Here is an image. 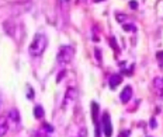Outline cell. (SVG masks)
<instances>
[{
    "instance_id": "6da1fadb",
    "label": "cell",
    "mask_w": 163,
    "mask_h": 137,
    "mask_svg": "<svg viewBox=\"0 0 163 137\" xmlns=\"http://www.w3.org/2000/svg\"><path fill=\"white\" fill-rule=\"evenodd\" d=\"M48 45V39L44 34H37L34 36L33 42H31L30 48H28V52L33 56H41L44 53V50L47 49Z\"/></svg>"
},
{
    "instance_id": "7a4b0ae2",
    "label": "cell",
    "mask_w": 163,
    "mask_h": 137,
    "mask_svg": "<svg viewBox=\"0 0 163 137\" xmlns=\"http://www.w3.org/2000/svg\"><path fill=\"white\" fill-rule=\"evenodd\" d=\"M73 55H75V49L72 46H62L59 53H58V63L62 66L68 65L73 59Z\"/></svg>"
},
{
    "instance_id": "3957f363",
    "label": "cell",
    "mask_w": 163,
    "mask_h": 137,
    "mask_svg": "<svg viewBox=\"0 0 163 137\" xmlns=\"http://www.w3.org/2000/svg\"><path fill=\"white\" fill-rule=\"evenodd\" d=\"M76 98H77V90L76 88H73V87L68 88L66 94H65V99H63V108H68L69 105H72Z\"/></svg>"
},
{
    "instance_id": "277c9868",
    "label": "cell",
    "mask_w": 163,
    "mask_h": 137,
    "mask_svg": "<svg viewBox=\"0 0 163 137\" xmlns=\"http://www.w3.org/2000/svg\"><path fill=\"white\" fill-rule=\"evenodd\" d=\"M103 131L106 137H111L113 136V124H111V119L108 113L103 115Z\"/></svg>"
},
{
    "instance_id": "5b68a950",
    "label": "cell",
    "mask_w": 163,
    "mask_h": 137,
    "mask_svg": "<svg viewBox=\"0 0 163 137\" xmlns=\"http://www.w3.org/2000/svg\"><path fill=\"white\" fill-rule=\"evenodd\" d=\"M131 97H132V88L130 87V85H126L125 88H124L122 91H121L120 94V99L121 102H124V104H126V102L131 99Z\"/></svg>"
},
{
    "instance_id": "8992f818",
    "label": "cell",
    "mask_w": 163,
    "mask_h": 137,
    "mask_svg": "<svg viewBox=\"0 0 163 137\" xmlns=\"http://www.w3.org/2000/svg\"><path fill=\"white\" fill-rule=\"evenodd\" d=\"M9 130V120L6 116H0V137H4Z\"/></svg>"
},
{
    "instance_id": "52a82bcc",
    "label": "cell",
    "mask_w": 163,
    "mask_h": 137,
    "mask_svg": "<svg viewBox=\"0 0 163 137\" xmlns=\"http://www.w3.org/2000/svg\"><path fill=\"white\" fill-rule=\"evenodd\" d=\"M121 81H122V77H121V74H113L110 77V80H108V83H110V88H111V90L117 88L118 85L121 84Z\"/></svg>"
},
{
    "instance_id": "ba28073f",
    "label": "cell",
    "mask_w": 163,
    "mask_h": 137,
    "mask_svg": "<svg viewBox=\"0 0 163 137\" xmlns=\"http://www.w3.org/2000/svg\"><path fill=\"white\" fill-rule=\"evenodd\" d=\"M153 87L159 92V95H163V77H156L153 80Z\"/></svg>"
},
{
    "instance_id": "9c48e42d",
    "label": "cell",
    "mask_w": 163,
    "mask_h": 137,
    "mask_svg": "<svg viewBox=\"0 0 163 137\" xmlns=\"http://www.w3.org/2000/svg\"><path fill=\"white\" fill-rule=\"evenodd\" d=\"M97 116H99V104L97 102H91V119L97 124Z\"/></svg>"
},
{
    "instance_id": "30bf717a",
    "label": "cell",
    "mask_w": 163,
    "mask_h": 137,
    "mask_svg": "<svg viewBox=\"0 0 163 137\" xmlns=\"http://www.w3.org/2000/svg\"><path fill=\"white\" fill-rule=\"evenodd\" d=\"M44 115H45L44 108L41 106V105H35V108H34V116L37 117V119H42Z\"/></svg>"
},
{
    "instance_id": "8fae6325",
    "label": "cell",
    "mask_w": 163,
    "mask_h": 137,
    "mask_svg": "<svg viewBox=\"0 0 163 137\" xmlns=\"http://www.w3.org/2000/svg\"><path fill=\"white\" fill-rule=\"evenodd\" d=\"M9 117H10L13 122H18V120H20V115H18V111H17L16 108L10 109V112H9Z\"/></svg>"
},
{
    "instance_id": "7c38bea8",
    "label": "cell",
    "mask_w": 163,
    "mask_h": 137,
    "mask_svg": "<svg viewBox=\"0 0 163 137\" xmlns=\"http://www.w3.org/2000/svg\"><path fill=\"white\" fill-rule=\"evenodd\" d=\"M124 31H137V28H135V25L134 24H124Z\"/></svg>"
},
{
    "instance_id": "4fadbf2b",
    "label": "cell",
    "mask_w": 163,
    "mask_h": 137,
    "mask_svg": "<svg viewBox=\"0 0 163 137\" xmlns=\"http://www.w3.org/2000/svg\"><path fill=\"white\" fill-rule=\"evenodd\" d=\"M42 127H44V130L49 131V133H52V131H53V127L51 126V124H48V123H44V124H42Z\"/></svg>"
},
{
    "instance_id": "5bb4252c",
    "label": "cell",
    "mask_w": 163,
    "mask_h": 137,
    "mask_svg": "<svg viewBox=\"0 0 163 137\" xmlns=\"http://www.w3.org/2000/svg\"><path fill=\"white\" fill-rule=\"evenodd\" d=\"M130 7H131L132 10L138 9V3H137V2H130Z\"/></svg>"
},
{
    "instance_id": "9a60e30c",
    "label": "cell",
    "mask_w": 163,
    "mask_h": 137,
    "mask_svg": "<svg viewBox=\"0 0 163 137\" xmlns=\"http://www.w3.org/2000/svg\"><path fill=\"white\" fill-rule=\"evenodd\" d=\"M130 136V130H126V131H122V133L120 134V137H128Z\"/></svg>"
},
{
    "instance_id": "2e32d148",
    "label": "cell",
    "mask_w": 163,
    "mask_h": 137,
    "mask_svg": "<svg viewBox=\"0 0 163 137\" xmlns=\"http://www.w3.org/2000/svg\"><path fill=\"white\" fill-rule=\"evenodd\" d=\"M96 56H97V59H99V60L101 59V57H100V49H99V48L96 49Z\"/></svg>"
},
{
    "instance_id": "e0dca14e",
    "label": "cell",
    "mask_w": 163,
    "mask_h": 137,
    "mask_svg": "<svg viewBox=\"0 0 163 137\" xmlns=\"http://www.w3.org/2000/svg\"><path fill=\"white\" fill-rule=\"evenodd\" d=\"M152 129H156V122H155V119H152Z\"/></svg>"
},
{
    "instance_id": "ac0fdd59",
    "label": "cell",
    "mask_w": 163,
    "mask_h": 137,
    "mask_svg": "<svg viewBox=\"0 0 163 137\" xmlns=\"http://www.w3.org/2000/svg\"><path fill=\"white\" fill-rule=\"evenodd\" d=\"M0 105H2V95H0Z\"/></svg>"
}]
</instances>
